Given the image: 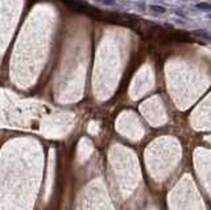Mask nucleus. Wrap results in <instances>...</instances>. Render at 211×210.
<instances>
[{
  "instance_id": "nucleus-1",
  "label": "nucleus",
  "mask_w": 211,
  "mask_h": 210,
  "mask_svg": "<svg viewBox=\"0 0 211 210\" xmlns=\"http://www.w3.org/2000/svg\"><path fill=\"white\" fill-rule=\"evenodd\" d=\"M194 35L199 38H203L206 41H211V33H207L206 31L203 29H199V31H194Z\"/></svg>"
},
{
  "instance_id": "nucleus-2",
  "label": "nucleus",
  "mask_w": 211,
  "mask_h": 210,
  "mask_svg": "<svg viewBox=\"0 0 211 210\" xmlns=\"http://www.w3.org/2000/svg\"><path fill=\"white\" fill-rule=\"evenodd\" d=\"M149 9H151L152 12H154V13H160V15H162V13H165L166 12L165 7L157 6V4H152V6H149Z\"/></svg>"
},
{
  "instance_id": "nucleus-3",
  "label": "nucleus",
  "mask_w": 211,
  "mask_h": 210,
  "mask_svg": "<svg viewBox=\"0 0 211 210\" xmlns=\"http://www.w3.org/2000/svg\"><path fill=\"white\" fill-rule=\"evenodd\" d=\"M195 7H197L198 9H201V11H205V12L211 11V4L210 3H206V1H201V3H197V4H195Z\"/></svg>"
},
{
  "instance_id": "nucleus-4",
  "label": "nucleus",
  "mask_w": 211,
  "mask_h": 210,
  "mask_svg": "<svg viewBox=\"0 0 211 210\" xmlns=\"http://www.w3.org/2000/svg\"><path fill=\"white\" fill-rule=\"evenodd\" d=\"M100 3H103L104 6H115L116 1H115V0H102Z\"/></svg>"
},
{
  "instance_id": "nucleus-5",
  "label": "nucleus",
  "mask_w": 211,
  "mask_h": 210,
  "mask_svg": "<svg viewBox=\"0 0 211 210\" xmlns=\"http://www.w3.org/2000/svg\"><path fill=\"white\" fill-rule=\"evenodd\" d=\"M207 17H208V19H210V20H211V13H208V15H207Z\"/></svg>"
}]
</instances>
